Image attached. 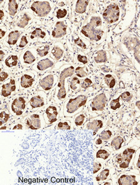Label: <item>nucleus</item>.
<instances>
[{
  "instance_id": "20",
  "label": "nucleus",
  "mask_w": 140,
  "mask_h": 185,
  "mask_svg": "<svg viewBox=\"0 0 140 185\" xmlns=\"http://www.w3.org/2000/svg\"><path fill=\"white\" fill-rule=\"evenodd\" d=\"M88 1H78L76 4L75 10L76 12L78 13H83L85 12L87 7L88 5Z\"/></svg>"
},
{
  "instance_id": "36",
  "label": "nucleus",
  "mask_w": 140,
  "mask_h": 185,
  "mask_svg": "<svg viewBox=\"0 0 140 185\" xmlns=\"http://www.w3.org/2000/svg\"><path fill=\"white\" fill-rule=\"evenodd\" d=\"M111 135H112L111 131H110V130H106V131H103L100 134L99 137L102 140H107L110 139Z\"/></svg>"
},
{
  "instance_id": "54",
  "label": "nucleus",
  "mask_w": 140,
  "mask_h": 185,
  "mask_svg": "<svg viewBox=\"0 0 140 185\" xmlns=\"http://www.w3.org/2000/svg\"><path fill=\"white\" fill-rule=\"evenodd\" d=\"M4 14L3 10H1V11H0V19H1V20L2 19V18H3V17H4Z\"/></svg>"
},
{
  "instance_id": "22",
  "label": "nucleus",
  "mask_w": 140,
  "mask_h": 185,
  "mask_svg": "<svg viewBox=\"0 0 140 185\" xmlns=\"http://www.w3.org/2000/svg\"><path fill=\"white\" fill-rule=\"evenodd\" d=\"M22 61L25 63L31 64L36 61V58L31 52L27 50L22 56Z\"/></svg>"
},
{
  "instance_id": "49",
  "label": "nucleus",
  "mask_w": 140,
  "mask_h": 185,
  "mask_svg": "<svg viewBox=\"0 0 140 185\" xmlns=\"http://www.w3.org/2000/svg\"><path fill=\"white\" fill-rule=\"evenodd\" d=\"M101 168H102V164L101 163H94V168H93V173L94 174L97 173L98 171H99V170H100Z\"/></svg>"
},
{
  "instance_id": "43",
  "label": "nucleus",
  "mask_w": 140,
  "mask_h": 185,
  "mask_svg": "<svg viewBox=\"0 0 140 185\" xmlns=\"http://www.w3.org/2000/svg\"><path fill=\"white\" fill-rule=\"evenodd\" d=\"M67 15V10L66 9H59L57 11L56 16L57 18H63Z\"/></svg>"
},
{
  "instance_id": "50",
  "label": "nucleus",
  "mask_w": 140,
  "mask_h": 185,
  "mask_svg": "<svg viewBox=\"0 0 140 185\" xmlns=\"http://www.w3.org/2000/svg\"><path fill=\"white\" fill-rule=\"evenodd\" d=\"M8 76V73L7 71H3L1 73V81L3 82L4 80H5Z\"/></svg>"
},
{
  "instance_id": "27",
  "label": "nucleus",
  "mask_w": 140,
  "mask_h": 185,
  "mask_svg": "<svg viewBox=\"0 0 140 185\" xmlns=\"http://www.w3.org/2000/svg\"><path fill=\"white\" fill-rule=\"evenodd\" d=\"M105 81L107 84V85L110 88H113L116 83V79L111 74H107L105 77H104Z\"/></svg>"
},
{
  "instance_id": "40",
  "label": "nucleus",
  "mask_w": 140,
  "mask_h": 185,
  "mask_svg": "<svg viewBox=\"0 0 140 185\" xmlns=\"http://www.w3.org/2000/svg\"><path fill=\"white\" fill-rule=\"evenodd\" d=\"M1 122L0 125H2L4 123H6L9 119V115L5 111H2L1 113Z\"/></svg>"
},
{
  "instance_id": "35",
  "label": "nucleus",
  "mask_w": 140,
  "mask_h": 185,
  "mask_svg": "<svg viewBox=\"0 0 140 185\" xmlns=\"http://www.w3.org/2000/svg\"><path fill=\"white\" fill-rule=\"evenodd\" d=\"M75 73L76 76L80 77H84L87 74L84 68L81 67H78L75 69Z\"/></svg>"
},
{
  "instance_id": "31",
  "label": "nucleus",
  "mask_w": 140,
  "mask_h": 185,
  "mask_svg": "<svg viewBox=\"0 0 140 185\" xmlns=\"http://www.w3.org/2000/svg\"><path fill=\"white\" fill-rule=\"evenodd\" d=\"M110 156V153L105 149H99L96 153V158L106 160Z\"/></svg>"
},
{
  "instance_id": "9",
  "label": "nucleus",
  "mask_w": 140,
  "mask_h": 185,
  "mask_svg": "<svg viewBox=\"0 0 140 185\" xmlns=\"http://www.w3.org/2000/svg\"><path fill=\"white\" fill-rule=\"evenodd\" d=\"M66 33V26L63 21H59L52 30V35L55 38H60L65 36Z\"/></svg>"
},
{
  "instance_id": "28",
  "label": "nucleus",
  "mask_w": 140,
  "mask_h": 185,
  "mask_svg": "<svg viewBox=\"0 0 140 185\" xmlns=\"http://www.w3.org/2000/svg\"><path fill=\"white\" fill-rule=\"evenodd\" d=\"M45 35H46V33L45 32H43L42 29H40L39 28H37L31 33V38L34 39L37 37H39L40 38H44L45 37Z\"/></svg>"
},
{
  "instance_id": "21",
  "label": "nucleus",
  "mask_w": 140,
  "mask_h": 185,
  "mask_svg": "<svg viewBox=\"0 0 140 185\" xmlns=\"http://www.w3.org/2000/svg\"><path fill=\"white\" fill-rule=\"evenodd\" d=\"M94 60L96 63H97L105 62L107 61V57L106 52L104 50L98 51L94 57Z\"/></svg>"
},
{
  "instance_id": "41",
  "label": "nucleus",
  "mask_w": 140,
  "mask_h": 185,
  "mask_svg": "<svg viewBox=\"0 0 140 185\" xmlns=\"http://www.w3.org/2000/svg\"><path fill=\"white\" fill-rule=\"evenodd\" d=\"M84 120H85V116L83 115H80L75 118V123L76 126H80L84 123Z\"/></svg>"
},
{
  "instance_id": "4",
  "label": "nucleus",
  "mask_w": 140,
  "mask_h": 185,
  "mask_svg": "<svg viewBox=\"0 0 140 185\" xmlns=\"http://www.w3.org/2000/svg\"><path fill=\"white\" fill-rule=\"evenodd\" d=\"M135 150L132 148H127L116 157V162L121 168H127L132 160Z\"/></svg>"
},
{
  "instance_id": "42",
  "label": "nucleus",
  "mask_w": 140,
  "mask_h": 185,
  "mask_svg": "<svg viewBox=\"0 0 140 185\" xmlns=\"http://www.w3.org/2000/svg\"><path fill=\"white\" fill-rule=\"evenodd\" d=\"M57 127L59 129H70V124L67 121L65 122H60L57 124Z\"/></svg>"
},
{
  "instance_id": "2",
  "label": "nucleus",
  "mask_w": 140,
  "mask_h": 185,
  "mask_svg": "<svg viewBox=\"0 0 140 185\" xmlns=\"http://www.w3.org/2000/svg\"><path fill=\"white\" fill-rule=\"evenodd\" d=\"M87 101V98L84 95H79L73 99H70L66 103L65 112L67 115L73 114L78 109L84 106Z\"/></svg>"
},
{
  "instance_id": "13",
  "label": "nucleus",
  "mask_w": 140,
  "mask_h": 185,
  "mask_svg": "<svg viewBox=\"0 0 140 185\" xmlns=\"http://www.w3.org/2000/svg\"><path fill=\"white\" fill-rule=\"evenodd\" d=\"M45 113L47 116L49 123H52L57 121L59 112L56 106L51 105L48 107L45 111Z\"/></svg>"
},
{
  "instance_id": "23",
  "label": "nucleus",
  "mask_w": 140,
  "mask_h": 185,
  "mask_svg": "<svg viewBox=\"0 0 140 185\" xmlns=\"http://www.w3.org/2000/svg\"><path fill=\"white\" fill-rule=\"evenodd\" d=\"M124 140L121 136L116 137L111 143V146L115 149L119 150L121 148L122 145L123 143Z\"/></svg>"
},
{
  "instance_id": "24",
  "label": "nucleus",
  "mask_w": 140,
  "mask_h": 185,
  "mask_svg": "<svg viewBox=\"0 0 140 185\" xmlns=\"http://www.w3.org/2000/svg\"><path fill=\"white\" fill-rule=\"evenodd\" d=\"M8 12L10 15L14 16L16 13L18 8V5L17 2L14 0H10L8 1Z\"/></svg>"
},
{
  "instance_id": "25",
  "label": "nucleus",
  "mask_w": 140,
  "mask_h": 185,
  "mask_svg": "<svg viewBox=\"0 0 140 185\" xmlns=\"http://www.w3.org/2000/svg\"><path fill=\"white\" fill-rule=\"evenodd\" d=\"M30 19H31V18L28 16V15L25 13L23 15V16L21 18V19L18 21V22L17 23V26L20 28H24L28 24Z\"/></svg>"
},
{
  "instance_id": "58",
  "label": "nucleus",
  "mask_w": 140,
  "mask_h": 185,
  "mask_svg": "<svg viewBox=\"0 0 140 185\" xmlns=\"http://www.w3.org/2000/svg\"></svg>"
},
{
  "instance_id": "16",
  "label": "nucleus",
  "mask_w": 140,
  "mask_h": 185,
  "mask_svg": "<svg viewBox=\"0 0 140 185\" xmlns=\"http://www.w3.org/2000/svg\"><path fill=\"white\" fill-rule=\"evenodd\" d=\"M34 81V77L29 74H24L21 78V85L24 88L30 87Z\"/></svg>"
},
{
  "instance_id": "37",
  "label": "nucleus",
  "mask_w": 140,
  "mask_h": 185,
  "mask_svg": "<svg viewBox=\"0 0 140 185\" xmlns=\"http://www.w3.org/2000/svg\"><path fill=\"white\" fill-rule=\"evenodd\" d=\"M79 84H80V81L78 79V78L75 77L72 79V80L70 82V88L73 90H76L79 88Z\"/></svg>"
},
{
  "instance_id": "44",
  "label": "nucleus",
  "mask_w": 140,
  "mask_h": 185,
  "mask_svg": "<svg viewBox=\"0 0 140 185\" xmlns=\"http://www.w3.org/2000/svg\"><path fill=\"white\" fill-rule=\"evenodd\" d=\"M134 56L136 60L140 63V44H138L135 49Z\"/></svg>"
},
{
  "instance_id": "7",
  "label": "nucleus",
  "mask_w": 140,
  "mask_h": 185,
  "mask_svg": "<svg viewBox=\"0 0 140 185\" xmlns=\"http://www.w3.org/2000/svg\"><path fill=\"white\" fill-rule=\"evenodd\" d=\"M107 99L104 93L97 95L93 100L91 107L93 111H102L105 107Z\"/></svg>"
},
{
  "instance_id": "18",
  "label": "nucleus",
  "mask_w": 140,
  "mask_h": 185,
  "mask_svg": "<svg viewBox=\"0 0 140 185\" xmlns=\"http://www.w3.org/2000/svg\"><path fill=\"white\" fill-rule=\"evenodd\" d=\"M20 36V33L18 30L11 32L8 36L7 43L10 45H14Z\"/></svg>"
},
{
  "instance_id": "29",
  "label": "nucleus",
  "mask_w": 140,
  "mask_h": 185,
  "mask_svg": "<svg viewBox=\"0 0 140 185\" xmlns=\"http://www.w3.org/2000/svg\"><path fill=\"white\" fill-rule=\"evenodd\" d=\"M52 56L57 60H59L63 55V50L59 47H54L52 50Z\"/></svg>"
},
{
  "instance_id": "17",
  "label": "nucleus",
  "mask_w": 140,
  "mask_h": 185,
  "mask_svg": "<svg viewBox=\"0 0 140 185\" xmlns=\"http://www.w3.org/2000/svg\"><path fill=\"white\" fill-rule=\"evenodd\" d=\"M45 104L43 98L40 95H37L33 97L30 101V105L33 108H36L43 106Z\"/></svg>"
},
{
  "instance_id": "6",
  "label": "nucleus",
  "mask_w": 140,
  "mask_h": 185,
  "mask_svg": "<svg viewBox=\"0 0 140 185\" xmlns=\"http://www.w3.org/2000/svg\"><path fill=\"white\" fill-rule=\"evenodd\" d=\"M81 33L91 40L96 41L100 40L103 35V32L101 30L96 29L94 27L92 26L89 23L82 27Z\"/></svg>"
},
{
  "instance_id": "26",
  "label": "nucleus",
  "mask_w": 140,
  "mask_h": 185,
  "mask_svg": "<svg viewBox=\"0 0 140 185\" xmlns=\"http://www.w3.org/2000/svg\"><path fill=\"white\" fill-rule=\"evenodd\" d=\"M18 57L16 55H10L5 61V63L8 67L16 66L18 63Z\"/></svg>"
},
{
  "instance_id": "52",
  "label": "nucleus",
  "mask_w": 140,
  "mask_h": 185,
  "mask_svg": "<svg viewBox=\"0 0 140 185\" xmlns=\"http://www.w3.org/2000/svg\"><path fill=\"white\" fill-rule=\"evenodd\" d=\"M5 33H6V31H5L2 29H1V38H2L4 36Z\"/></svg>"
},
{
  "instance_id": "45",
  "label": "nucleus",
  "mask_w": 140,
  "mask_h": 185,
  "mask_svg": "<svg viewBox=\"0 0 140 185\" xmlns=\"http://www.w3.org/2000/svg\"><path fill=\"white\" fill-rule=\"evenodd\" d=\"M92 84V81L91 79H90L89 78H86L84 79L82 84V87L84 89L87 88L88 87H89Z\"/></svg>"
},
{
  "instance_id": "53",
  "label": "nucleus",
  "mask_w": 140,
  "mask_h": 185,
  "mask_svg": "<svg viewBox=\"0 0 140 185\" xmlns=\"http://www.w3.org/2000/svg\"><path fill=\"white\" fill-rule=\"evenodd\" d=\"M102 143V139H101L100 138H99L96 142V143L97 145H100Z\"/></svg>"
},
{
  "instance_id": "30",
  "label": "nucleus",
  "mask_w": 140,
  "mask_h": 185,
  "mask_svg": "<svg viewBox=\"0 0 140 185\" xmlns=\"http://www.w3.org/2000/svg\"><path fill=\"white\" fill-rule=\"evenodd\" d=\"M110 174V171L108 169H105L103 170L97 177H96V180L99 182V181H103L107 179V178L109 176Z\"/></svg>"
},
{
  "instance_id": "3",
  "label": "nucleus",
  "mask_w": 140,
  "mask_h": 185,
  "mask_svg": "<svg viewBox=\"0 0 140 185\" xmlns=\"http://www.w3.org/2000/svg\"><path fill=\"white\" fill-rule=\"evenodd\" d=\"M120 9L117 4L109 5L103 13L104 19L108 23H114L119 20Z\"/></svg>"
},
{
  "instance_id": "19",
  "label": "nucleus",
  "mask_w": 140,
  "mask_h": 185,
  "mask_svg": "<svg viewBox=\"0 0 140 185\" xmlns=\"http://www.w3.org/2000/svg\"><path fill=\"white\" fill-rule=\"evenodd\" d=\"M103 126V122L100 120H94L90 122L87 125V128L89 129L93 130L94 132H97Z\"/></svg>"
},
{
  "instance_id": "55",
  "label": "nucleus",
  "mask_w": 140,
  "mask_h": 185,
  "mask_svg": "<svg viewBox=\"0 0 140 185\" xmlns=\"http://www.w3.org/2000/svg\"><path fill=\"white\" fill-rule=\"evenodd\" d=\"M137 166L138 168H140V153L138 159V162H137Z\"/></svg>"
},
{
  "instance_id": "11",
  "label": "nucleus",
  "mask_w": 140,
  "mask_h": 185,
  "mask_svg": "<svg viewBox=\"0 0 140 185\" xmlns=\"http://www.w3.org/2000/svg\"><path fill=\"white\" fill-rule=\"evenodd\" d=\"M55 82V76L48 74L42 79L39 84L41 88L44 90H49L52 88Z\"/></svg>"
},
{
  "instance_id": "38",
  "label": "nucleus",
  "mask_w": 140,
  "mask_h": 185,
  "mask_svg": "<svg viewBox=\"0 0 140 185\" xmlns=\"http://www.w3.org/2000/svg\"><path fill=\"white\" fill-rule=\"evenodd\" d=\"M120 98L124 101L129 102L132 99V94L130 92H129V91H125V92L121 94Z\"/></svg>"
},
{
  "instance_id": "48",
  "label": "nucleus",
  "mask_w": 140,
  "mask_h": 185,
  "mask_svg": "<svg viewBox=\"0 0 140 185\" xmlns=\"http://www.w3.org/2000/svg\"><path fill=\"white\" fill-rule=\"evenodd\" d=\"M75 43L78 46H79V47H82L83 49H86L85 44L82 42V41L79 38H78L77 39H76L75 40Z\"/></svg>"
},
{
  "instance_id": "57",
  "label": "nucleus",
  "mask_w": 140,
  "mask_h": 185,
  "mask_svg": "<svg viewBox=\"0 0 140 185\" xmlns=\"http://www.w3.org/2000/svg\"><path fill=\"white\" fill-rule=\"evenodd\" d=\"M136 106L138 107L139 110H140V101H137L136 102Z\"/></svg>"
},
{
  "instance_id": "1",
  "label": "nucleus",
  "mask_w": 140,
  "mask_h": 185,
  "mask_svg": "<svg viewBox=\"0 0 140 185\" xmlns=\"http://www.w3.org/2000/svg\"><path fill=\"white\" fill-rule=\"evenodd\" d=\"M74 67L73 66H69L63 68L60 75V81L57 86V96L59 99L62 100L66 97V91L65 88V79L72 76L74 73Z\"/></svg>"
},
{
  "instance_id": "12",
  "label": "nucleus",
  "mask_w": 140,
  "mask_h": 185,
  "mask_svg": "<svg viewBox=\"0 0 140 185\" xmlns=\"http://www.w3.org/2000/svg\"><path fill=\"white\" fill-rule=\"evenodd\" d=\"M16 90V83L15 81L11 79L9 82L2 85L1 90V94L3 97H7L10 96L12 92Z\"/></svg>"
},
{
  "instance_id": "5",
  "label": "nucleus",
  "mask_w": 140,
  "mask_h": 185,
  "mask_svg": "<svg viewBox=\"0 0 140 185\" xmlns=\"http://www.w3.org/2000/svg\"><path fill=\"white\" fill-rule=\"evenodd\" d=\"M31 9L40 17L47 15L51 10L50 3L48 1H35L32 4Z\"/></svg>"
},
{
  "instance_id": "51",
  "label": "nucleus",
  "mask_w": 140,
  "mask_h": 185,
  "mask_svg": "<svg viewBox=\"0 0 140 185\" xmlns=\"http://www.w3.org/2000/svg\"><path fill=\"white\" fill-rule=\"evenodd\" d=\"M13 129H22V125L21 124H17L16 125H15L13 128Z\"/></svg>"
},
{
  "instance_id": "33",
  "label": "nucleus",
  "mask_w": 140,
  "mask_h": 185,
  "mask_svg": "<svg viewBox=\"0 0 140 185\" xmlns=\"http://www.w3.org/2000/svg\"><path fill=\"white\" fill-rule=\"evenodd\" d=\"M49 51V46H45V47H42V49H37V52L38 55L41 57H45L48 55Z\"/></svg>"
},
{
  "instance_id": "32",
  "label": "nucleus",
  "mask_w": 140,
  "mask_h": 185,
  "mask_svg": "<svg viewBox=\"0 0 140 185\" xmlns=\"http://www.w3.org/2000/svg\"><path fill=\"white\" fill-rule=\"evenodd\" d=\"M89 24L94 27H97L100 26L102 24V20L100 17L93 16L91 18V20H90V22Z\"/></svg>"
},
{
  "instance_id": "34",
  "label": "nucleus",
  "mask_w": 140,
  "mask_h": 185,
  "mask_svg": "<svg viewBox=\"0 0 140 185\" xmlns=\"http://www.w3.org/2000/svg\"><path fill=\"white\" fill-rule=\"evenodd\" d=\"M120 98L111 101V102H110V107L111 109L116 110L121 107V104L120 103Z\"/></svg>"
},
{
  "instance_id": "47",
  "label": "nucleus",
  "mask_w": 140,
  "mask_h": 185,
  "mask_svg": "<svg viewBox=\"0 0 140 185\" xmlns=\"http://www.w3.org/2000/svg\"><path fill=\"white\" fill-rule=\"evenodd\" d=\"M77 59L78 60V61L84 64H86L88 62V59L85 56H82L81 55H78L77 57Z\"/></svg>"
},
{
  "instance_id": "56",
  "label": "nucleus",
  "mask_w": 140,
  "mask_h": 185,
  "mask_svg": "<svg viewBox=\"0 0 140 185\" xmlns=\"http://www.w3.org/2000/svg\"><path fill=\"white\" fill-rule=\"evenodd\" d=\"M4 53L2 50H1V60H2L3 58H4Z\"/></svg>"
},
{
  "instance_id": "39",
  "label": "nucleus",
  "mask_w": 140,
  "mask_h": 185,
  "mask_svg": "<svg viewBox=\"0 0 140 185\" xmlns=\"http://www.w3.org/2000/svg\"><path fill=\"white\" fill-rule=\"evenodd\" d=\"M126 47L129 49V50H132V49H135V47H137V46L138 44H136V42L135 39H128L126 41V43H125Z\"/></svg>"
},
{
  "instance_id": "15",
  "label": "nucleus",
  "mask_w": 140,
  "mask_h": 185,
  "mask_svg": "<svg viewBox=\"0 0 140 185\" xmlns=\"http://www.w3.org/2000/svg\"><path fill=\"white\" fill-rule=\"evenodd\" d=\"M54 62L51 59L46 58L37 62L36 65V69L38 71H43L54 65Z\"/></svg>"
},
{
  "instance_id": "14",
  "label": "nucleus",
  "mask_w": 140,
  "mask_h": 185,
  "mask_svg": "<svg viewBox=\"0 0 140 185\" xmlns=\"http://www.w3.org/2000/svg\"><path fill=\"white\" fill-rule=\"evenodd\" d=\"M118 183L119 185H138V182L135 176L134 175H126L123 174L121 176L119 180Z\"/></svg>"
},
{
  "instance_id": "10",
  "label": "nucleus",
  "mask_w": 140,
  "mask_h": 185,
  "mask_svg": "<svg viewBox=\"0 0 140 185\" xmlns=\"http://www.w3.org/2000/svg\"><path fill=\"white\" fill-rule=\"evenodd\" d=\"M26 123L31 129H38L40 128L42 124L40 115L37 114H33L31 115L27 119Z\"/></svg>"
},
{
  "instance_id": "8",
  "label": "nucleus",
  "mask_w": 140,
  "mask_h": 185,
  "mask_svg": "<svg viewBox=\"0 0 140 185\" xmlns=\"http://www.w3.org/2000/svg\"><path fill=\"white\" fill-rule=\"evenodd\" d=\"M25 105V99L23 97H18L13 100L11 105V110L16 115L19 116L23 113Z\"/></svg>"
},
{
  "instance_id": "46",
  "label": "nucleus",
  "mask_w": 140,
  "mask_h": 185,
  "mask_svg": "<svg viewBox=\"0 0 140 185\" xmlns=\"http://www.w3.org/2000/svg\"><path fill=\"white\" fill-rule=\"evenodd\" d=\"M28 44V40L27 39V37L25 36H23L22 38H21V42L19 43V47L20 48H23L24 47H25L27 46V44Z\"/></svg>"
}]
</instances>
